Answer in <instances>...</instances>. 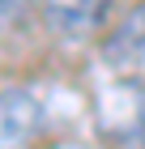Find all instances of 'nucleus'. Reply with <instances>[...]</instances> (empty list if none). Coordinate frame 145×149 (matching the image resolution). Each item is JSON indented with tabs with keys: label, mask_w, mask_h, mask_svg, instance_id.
<instances>
[{
	"label": "nucleus",
	"mask_w": 145,
	"mask_h": 149,
	"mask_svg": "<svg viewBox=\"0 0 145 149\" xmlns=\"http://www.w3.org/2000/svg\"><path fill=\"white\" fill-rule=\"evenodd\" d=\"M43 124V107L30 90L0 94V149H26Z\"/></svg>",
	"instance_id": "1"
},
{
	"label": "nucleus",
	"mask_w": 145,
	"mask_h": 149,
	"mask_svg": "<svg viewBox=\"0 0 145 149\" xmlns=\"http://www.w3.org/2000/svg\"><path fill=\"white\" fill-rule=\"evenodd\" d=\"M111 13V0H60L47 9V26L56 34H68V38H85L94 34Z\"/></svg>",
	"instance_id": "2"
},
{
	"label": "nucleus",
	"mask_w": 145,
	"mask_h": 149,
	"mask_svg": "<svg viewBox=\"0 0 145 149\" xmlns=\"http://www.w3.org/2000/svg\"><path fill=\"white\" fill-rule=\"evenodd\" d=\"M102 56L115 68H128L132 60L145 56V4H137L128 17L120 22V30H111V38L102 43Z\"/></svg>",
	"instance_id": "3"
},
{
	"label": "nucleus",
	"mask_w": 145,
	"mask_h": 149,
	"mask_svg": "<svg viewBox=\"0 0 145 149\" xmlns=\"http://www.w3.org/2000/svg\"><path fill=\"white\" fill-rule=\"evenodd\" d=\"M137 132H141V145H145V115H141V124H137Z\"/></svg>",
	"instance_id": "4"
},
{
	"label": "nucleus",
	"mask_w": 145,
	"mask_h": 149,
	"mask_svg": "<svg viewBox=\"0 0 145 149\" xmlns=\"http://www.w3.org/2000/svg\"><path fill=\"white\" fill-rule=\"evenodd\" d=\"M26 4H30V0H26ZM43 4H60V0H43Z\"/></svg>",
	"instance_id": "5"
}]
</instances>
